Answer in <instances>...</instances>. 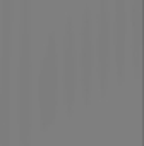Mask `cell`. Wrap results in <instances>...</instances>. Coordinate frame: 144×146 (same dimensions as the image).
<instances>
[{
	"mask_svg": "<svg viewBox=\"0 0 144 146\" xmlns=\"http://www.w3.org/2000/svg\"><path fill=\"white\" fill-rule=\"evenodd\" d=\"M36 96L40 124L46 125L53 120L60 107V41L55 29L48 33L45 50L40 58Z\"/></svg>",
	"mask_w": 144,
	"mask_h": 146,
	"instance_id": "1",
	"label": "cell"
},
{
	"mask_svg": "<svg viewBox=\"0 0 144 146\" xmlns=\"http://www.w3.org/2000/svg\"><path fill=\"white\" fill-rule=\"evenodd\" d=\"M60 102L67 110L72 108L76 103L77 93H79V60H77V38L74 29V21L70 16H67L63 23L62 31V43H60Z\"/></svg>",
	"mask_w": 144,
	"mask_h": 146,
	"instance_id": "2",
	"label": "cell"
},
{
	"mask_svg": "<svg viewBox=\"0 0 144 146\" xmlns=\"http://www.w3.org/2000/svg\"><path fill=\"white\" fill-rule=\"evenodd\" d=\"M93 40H94V83L101 91L106 90L112 74V31H110V2L98 0L93 12Z\"/></svg>",
	"mask_w": 144,
	"mask_h": 146,
	"instance_id": "3",
	"label": "cell"
},
{
	"mask_svg": "<svg viewBox=\"0 0 144 146\" xmlns=\"http://www.w3.org/2000/svg\"><path fill=\"white\" fill-rule=\"evenodd\" d=\"M77 38V60H79V91L88 100L94 90V40H93V9L89 4L84 5L79 23Z\"/></svg>",
	"mask_w": 144,
	"mask_h": 146,
	"instance_id": "4",
	"label": "cell"
},
{
	"mask_svg": "<svg viewBox=\"0 0 144 146\" xmlns=\"http://www.w3.org/2000/svg\"><path fill=\"white\" fill-rule=\"evenodd\" d=\"M110 31H112V69L115 76L122 79L129 64V17L127 2L115 0L110 7Z\"/></svg>",
	"mask_w": 144,
	"mask_h": 146,
	"instance_id": "5",
	"label": "cell"
},
{
	"mask_svg": "<svg viewBox=\"0 0 144 146\" xmlns=\"http://www.w3.org/2000/svg\"><path fill=\"white\" fill-rule=\"evenodd\" d=\"M129 17V64L135 74L142 60V0H130L127 7Z\"/></svg>",
	"mask_w": 144,
	"mask_h": 146,
	"instance_id": "6",
	"label": "cell"
}]
</instances>
